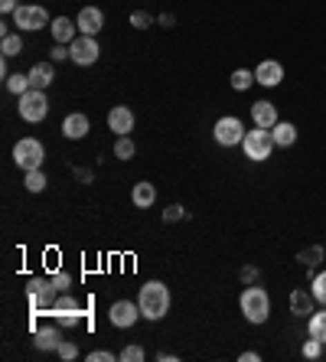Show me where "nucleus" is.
Segmentation results:
<instances>
[{"instance_id":"13","label":"nucleus","mask_w":326,"mask_h":362,"mask_svg":"<svg viewBox=\"0 0 326 362\" xmlns=\"http://www.w3.org/2000/svg\"><path fill=\"white\" fill-rule=\"evenodd\" d=\"M251 121H255V127H268V131H271V127L280 121L274 102H255V105H251Z\"/></svg>"},{"instance_id":"18","label":"nucleus","mask_w":326,"mask_h":362,"mask_svg":"<svg viewBox=\"0 0 326 362\" xmlns=\"http://www.w3.org/2000/svg\"><path fill=\"white\" fill-rule=\"evenodd\" d=\"M271 137H274L278 147H294V144H297V125H291V121H278V125L271 127Z\"/></svg>"},{"instance_id":"4","label":"nucleus","mask_w":326,"mask_h":362,"mask_svg":"<svg viewBox=\"0 0 326 362\" xmlns=\"http://www.w3.org/2000/svg\"><path fill=\"white\" fill-rule=\"evenodd\" d=\"M278 147L274 144V137H271L268 127H255V131H245V141H242V150L248 160H255V163H265L271 157V150Z\"/></svg>"},{"instance_id":"17","label":"nucleus","mask_w":326,"mask_h":362,"mask_svg":"<svg viewBox=\"0 0 326 362\" xmlns=\"http://www.w3.org/2000/svg\"><path fill=\"white\" fill-rule=\"evenodd\" d=\"M49 30H52V39H56V43H72V39H75V30H79V23H72L69 17H56V20L49 23Z\"/></svg>"},{"instance_id":"26","label":"nucleus","mask_w":326,"mask_h":362,"mask_svg":"<svg viewBox=\"0 0 326 362\" xmlns=\"http://www.w3.org/2000/svg\"><path fill=\"white\" fill-rule=\"evenodd\" d=\"M323 245H310V248H303L300 255H297V261H300V264H307V268H316V264H320V261H323Z\"/></svg>"},{"instance_id":"28","label":"nucleus","mask_w":326,"mask_h":362,"mask_svg":"<svg viewBox=\"0 0 326 362\" xmlns=\"http://www.w3.org/2000/svg\"><path fill=\"white\" fill-rule=\"evenodd\" d=\"M137 154V147H134V141H131V134H124V137H117L115 141V157H121V160H131Z\"/></svg>"},{"instance_id":"29","label":"nucleus","mask_w":326,"mask_h":362,"mask_svg":"<svg viewBox=\"0 0 326 362\" xmlns=\"http://www.w3.org/2000/svg\"><path fill=\"white\" fill-rule=\"evenodd\" d=\"M310 291H314V297H316V304H323L326 307V271H320L314 278V284H310Z\"/></svg>"},{"instance_id":"12","label":"nucleus","mask_w":326,"mask_h":362,"mask_svg":"<svg viewBox=\"0 0 326 362\" xmlns=\"http://www.w3.org/2000/svg\"><path fill=\"white\" fill-rule=\"evenodd\" d=\"M75 23H79L82 36H98L102 33V26H105V13L98 10V7H82Z\"/></svg>"},{"instance_id":"15","label":"nucleus","mask_w":326,"mask_h":362,"mask_svg":"<svg viewBox=\"0 0 326 362\" xmlns=\"http://www.w3.org/2000/svg\"><path fill=\"white\" fill-rule=\"evenodd\" d=\"M314 304H316L314 291H303V287L291 291V314L294 317H307V314H314Z\"/></svg>"},{"instance_id":"10","label":"nucleus","mask_w":326,"mask_h":362,"mask_svg":"<svg viewBox=\"0 0 326 362\" xmlns=\"http://www.w3.org/2000/svg\"><path fill=\"white\" fill-rule=\"evenodd\" d=\"M255 82L258 85H265V89H278L280 82H284V66H280L278 59H265V62H258Z\"/></svg>"},{"instance_id":"27","label":"nucleus","mask_w":326,"mask_h":362,"mask_svg":"<svg viewBox=\"0 0 326 362\" xmlns=\"http://www.w3.org/2000/svg\"><path fill=\"white\" fill-rule=\"evenodd\" d=\"M46 183H49V177L43 173V167L26 173V190H30V192H43V190H46Z\"/></svg>"},{"instance_id":"37","label":"nucleus","mask_w":326,"mask_h":362,"mask_svg":"<svg viewBox=\"0 0 326 362\" xmlns=\"http://www.w3.org/2000/svg\"><path fill=\"white\" fill-rule=\"evenodd\" d=\"M117 356L115 352H108V350H95V352H88V362H115Z\"/></svg>"},{"instance_id":"34","label":"nucleus","mask_w":326,"mask_h":362,"mask_svg":"<svg viewBox=\"0 0 326 362\" xmlns=\"http://www.w3.org/2000/svg\"><path fill=\"white\" fill-rule=\"evenodd\" d=\"M56 352H59V359H75V356H79V346H75V343H69V340H62Z\"/></svg>"},{"instance_id":"38","label":"nucleus","mask_w":326,"mask_h":362,"mask_svg":"<svg viewBox=\"0 0 326 362\" xmlns=\"http://www.w3.org/2000/svg\"><path fill=\"white\" fill-rule=\"evenodd\" d=\"M242 281L245 284H255L258 281V268H242Z\"/></svg>"},{"instance_id":"14","label":"nucleus","mask_w":326,"mask_h":362,"mask_svg":"<svg viewBox=\"0 0 326 362\" xmlns=\"http://www.w3.org/2000/svg\"><path fill=\"white\" fill-rule=\"evenodd\" d=\"M62 134L69 137V141H82V137L88 134V118H85L82 111L66 114V121H62Z\"/></svg>"},{"instance_id":"23","label":"nucleus","mask_w":326,"mask_h":362,"mask_svg":"<svg viewBox=\"0 0 326 362\" xmlns=\"http://www.w3.org/2000/svg\"><path fill=\"white\" fill-rule=\"evenodd\" d=\"M0 53H3V59L20 56V53H23V39H20V33H7V36H3V39H0Z\"/></svg>"},{"instance_id":"21","label":"nucleus","mask_w":326,"mask_h":362,"mask_svg":"<svg viewBox=\"0 0 326 362\" xmlns=\"http://www.w3.org/2000/svg\"><path fill=\"white\" fill-rule=\"evenodd\" d=\"M59 329L56 327H46V329H36V350H46V352H56L59 350Z\"/></svg>"},{"instance_id":"11","label":"nucleus","mask_w":326,"mask_h":362,"mask_svg":"<svg viewBox=\"0 0 326 362\" xmlns=\"http://www.w3.org/2000/svg\"><path fill=\"white\" fill-rule=\"evenodd\" d=\"M108 127H111L117 137L131 134V131H134V111H131L128 105H115V108L108 111Z\"/></svg>"},{"instance_id":"40","label":"nucleus","mask_w":326,"mask_h":362,"mask_svg":"<svg viewBox=\"0 0 326 362\" xmlns=\"http://www.w3.org/2000/svg\"><path fill=\"white\" fill-rule=\"evenodd\" d=\"M238 359H242V362H258V359H261V356H258L255 350H248V352H242V356H238Z\"/></svg>"},{"instance_id":"35","label":"nucleus","mask_w":326,"mask_h":362,"mask_svg":"<svg viewBox=\"0 0 326 362\" xmlns=\"http://www.w3.org/2000/svg\"><path fill=\"white\" fill-rule=\"evenodd\" d=\"M180 219H186V209H183V206H170V209L163 212V222H180Z\"/></svg>"},{"instance_id":"24","label":"nucleus","mask_w":326,"mask_h":362,"mask_svg":"<svg viewBox=\"0 0 326 362\" xmlns=\"http://www.w3.org/2000/svg\"><path fill=\"white\" fill-rule=\"evenodd\" d=\"M229 82H232L235 91H248L251 85H255V72H251V69H235Z\"/></svg>"},{"instance_id":"36","label":"nucleus","mask_w":326,"mask_h":362,"mask_svg":"<svg viewBox=\"0 0 326 362\" xmlns=\"http://www.w3.org/2000/svg\"><path fill=\"white\" fill-rule=\"evenodd\" d=\"M49 59H52V62H62V59H72V53L62 43H56L52 49H49Z\"/></svg>"},{"instance_id":"41","label":"nucleus","mask_w":326,"mask_h":362,"mask_svg":"<svg viewBox=\"0 0 326 362\" xmlns=\"http://www.w3.org/2000/svg\"><path fill=\"white\" fill-rule=\"evenodd\" d=\"M75 177H79L82 183H92V170H75Z\"/></svg>"},{"instance_id":"33","label":"nucleus","mask_w":326,"mask_h":362,"mask_svg":"<svg viewBox=\"0 0 326 362\" xmlns=\"http://www.w3.org/2000/svg\"><path fill=\"white\" fill-rule=\"evenodd\" d=\"M49 281H52V287H56V294H66V291L72 287V278H69L66 271H56L52 278H49Z\"/></svg>"},{"instance_id":"3","label":"nucleus","mask_w":326,"mask_h":362,"mask_svg":"<svg viewBox=\"0 0 326 362\" xmlns=\"http://www.w3.org/2000/svg\"><path fill=\"white\" fill-rule=\"evenodd\" d=\"M43 160H46V147H43L36 137H20V141H17V147H13V163H17L23 173L39 170Z\"/></svg>"},{"instance_id":"9","label":"nucleus","mask_w":326,"mask_h":362,"mask_svg":"<svg viewBox=\"0 0 326 362\" xmlns=\"http://www.w3.org/2000/svg\"><path fill=\"white\" fill-rule=\"evenodd\" d=\"M140 317H144V314H140V304H134V300H115L111 310H108V320H111L117 329H131Z\"/></svg>"},{"instance_id":"30","label":"nucleus","mask_w":326,"mask_h":362,"mask_svg":"<svg viewBox=\"0 0 326 362\" xmlns=\"http://www.w3.org/2000/svg\"><path fill=\"white\" fill-rule=\"evenodd\" d=\"M144 356H147L144 346H124V350L117 352V359L121 362H144Z\"/></svg>"},{"instance_id":"6","label":"nucleus","mask_w":326,"mask_h":362,"mask_svg":"<svg viewBox=\"0 0 326 362\" xmlns=\"http://www.w3.org/2000/svg\"><path fill=\"white\" fill-rule=\"evenodd\" d=\"M212 137H215V144L219 147H238L245 141V125L235 118V114H225V118H219L215 121V127H212Z\"/></svg>"},{"instance_id":"2","label":"nucleus","mask_w":326,"mask_h":362,"mask_svg":"<svg viewBox=\"0 0 326 362\" xmlns=\"http://www.w3.org/2000/svg\"><path fill=\"white\" fill-rule=\"evenodd\" d=\"M238 307H242V317L248 320V323H255V327L268 323V317H271V297H268V291L258 287V284L245 287L242 297H238Z\"/></svg>"},{"instance_id":"19","label":"nucleus","mask_w":326,"mask_h":362,"mask_svg":"<svg viewBox=\"0 0 326 362\" xmlns=\"http://www.w3.org/2000/svg\"><path fill=\"white\" fill-rule=\"evenodd\" d=\"M131 203L137 206V209H151L157 203V186L153 183H137L134 192H131Z\"/></svg>"},{"instance_id":"16","label":"nucleus","mask_w":326,"mask_h":362,"mask_svg":"<svg viewBox=\"0 0 326 362\" xmlns=\"http://www.w3.org/2000/svg\"><path fill=\"white\" fill-rule=\"evenodd\" d=\"M26 75H30V85H33V89L46 91L49 85H52V79H56V69H52V62H36Z\"/></svg>"},{"instance_id":"32","label":"nucleus","mask_w":326,"mask_h":362,"mask_svg":"<svg viewBox=\"0 0 326 362\" xmlns=\"http://www.w3.org/2000/svg\"><path fill=\"white\" fill-rule=\"evenodd\" d=\"M131 26L134 30H147V26H153V17L147 10H134L131 13Z\"/></svg>"},{"instance_id":"1","label":"nucleus","mask_w":326,"mask_h":362,"mask_svg":"<svg viewBox=\"0 0 326 362\" xmlns=\"http://www.w3.org/2000/svg\"><path fill=\"white\" fill-rule=\"evenodd\" d=\"M137 304H140L144 320H151V323L163 320L166 314H170V291H166V284L163 281H147L144 287H140Z\"/></svg>"},{"instance_id":"31","label":"nucleus","mask_w":326,"mask_h":362,"mask_svg":"<svg viewBox=\"0 0 326 362\" xmlns=\"http://www.w3.org/2000/svg\"><path fill=\"white\" fill-rule=\"evenodd\" d=\"M303 359H320V356H323V343L320 340H314V336H310V340L303 343Z\"/></svg>"},{"instance_id":"7","label":"nucleus","mask_w":326,"mask_h":362,"mask_svg":"<svg viewBox=\"0 0 326 362\" xmlns=\"http://www.w3.org/2000/svg\"><path fill=\"white\" fill-rule=\"evenodd\" d=\"M13 23L20 26V30H26V33H36V30H43L49 20V13L43 10V7H36V3H20L17 7V13H13Z\"/></svg>"},{"instance_id":"8","label":"nucleus","mask_w":326,"mask_h":362,"mask_svg":"<svg viewBox=\"0 0 326 362\" xmlns=\"http://www.w3.org/2000/svg\"><path fill=\"white\" fill-rule=\"evenodd\" d=\"M69 53H72V62L75 66H95L98 56H102V46L95 36H75L69 43Z\"/></svg>"},{"instance_id":"25","label":"nucleus","mask_w":326,"mask_h":362,"mask_svg":"<svg viewBox=\"0 0 326 362\" xmlns=\"http://www.w3.org/2000/svg\"><path fill=\"white\" fill-rule=\"evenodd\" d=\"M3 85H7V91H10V95H17V98L33 89V85H30V75H20V72H17V75H7V82H3Z\"/></svg>"},{"instance_id":"22","label":"nucleus","mask_w":326,"mask_h":362,"mask_svg":"<svg viewBox=\"0 0 326 362\" xmlns=\"http://www.w3.org/2000/svg\"><path fill=\"white\" fill-rule=\"evenodd\" d=\"M49 314H82V307H79V300L75 297H69V294H59L56 300H52V307H49Z\"/></svg>"},{"instance_id":"20","label":"nucleus","mask_w":326,"mask_h":362,"mask_svg":"<svg viewBox=\"0 0 326 362\" xmlns=\"http://www.w3.org/2000/svg\"><path fill=\"white\" fill-rule=\"evenodd\" d=\"M307 333L326 346V310H314V314H310V320H307Z\"/></svg>"},{"instance_id":"39","label":"nucleus","mask_w":326,"mask_h":362,"mask_svg":"<svg viewBox=\"0 0 326 362\" xmlns=\"http://www.w3.org/2000/svg\"><path fill=\"white\" fill-rule=\"evenodd\" d=\"M0 10H3V13H17V0H0Z\"/></svg>"},{"instance_id":"5","label":"nucleus","mask_w":326,"mask_h":362,"mask_svg":"<svg viewBox=\"0 0 326 362\" xmlns=\"http://www.w3.org/2000/svg\"><path fill=\"white\" fill-rule=\"evenodd\" d=\"M17 111H20V118H23L26 125H39V121H46V114H49L46 91H43V89H30L26 95H20Z\"/></svg>"}]
</instances>
